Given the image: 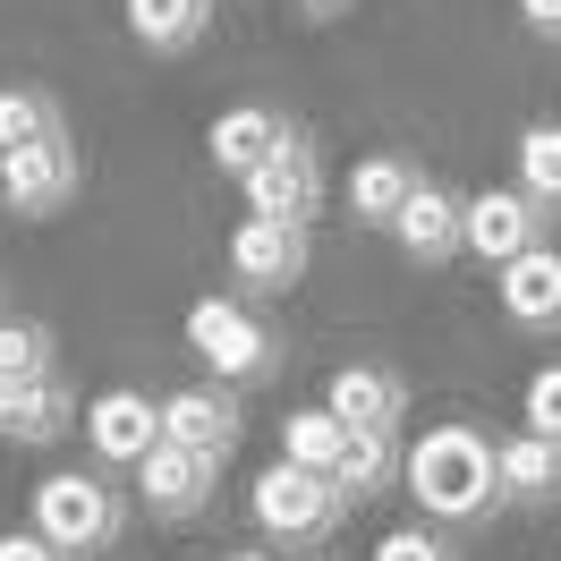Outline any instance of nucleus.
Returning a JSON list of instances; mask_svg holds the SVG:
<instances>
[{"label": "nucleus", "mask_w": 561, "mask_h": 561, "mask_svg": "<svg viewBox=\"0 0 561 561\" xmlns=\"http://www.w3.org/2000/svg\"><path fill=\"white\" fill-rule=\"evenodd\" d=\"M400 485L417 493L425 519L443 527H477L502 511V468H493V434H477V425H425L417 443H409V459H400Z\"/></svg>", "instance_id": "f257e3e1"}, {"label": "nucleus", "mask_w": 561, "mask_h": 561, "mask_svg": "<svg viewBox=\"0 0 561 561\" xmlns=\"http://www.w3.org/2000/svg\"><path fill=\"white\" fill-rule=\"evenodd\" d=\"M26 527L35 536H51L60 553H85L103 561L119 536H128V493L111 485V468H51L35 485V502H26Z\"/></svg>", "instance_id": "f03ea898"}, {"label": "nucleus", "mask_w": 561, "mask_h": 561, "mask_svg": "<svg viewBox=\"0 0 561 561\" xmlns=\"http://www.w3.org/2000/svg\"><path fill=\"white\" fill-rule=\"evenodd\" d=\"M187 350L205 357L221 383H273L280 366H289V341H280L273 323H264V307L255 298H239V289H221V298H196L187 307Z\"/></svg>", "instance_id": "7ed1b4c3"}, {"label": "nucleus", "mask_w": 561, "mask_h": 561, "mask_svg": "<svg viewBox=\"0 0 561 561\" xmlns=\"http://www.w3.org/2000/svg\"><path fill=\"white\" fill-rule=\"evenodd\" d=\"M255 527L273 536V545H289V553H316V545H332V527L350 519V502H341V485L323 477V468H298V459H273L264 477H255Z\"/></svg>", "instance_id": "20e7f679"}, {"label": "nucleus", "mask_w": 561, "mask_h": 561, "mask_svg": "<svg viewBox=\"0 0 561 561\" xmlns=\"http://www.w3.org/2000/svg\"><path fill=\"white\" fill-rule=\"evenodd\" d=\"M221 264H230V289L264 307V298H289V289L307 280L316 239H307V221H264V213H247L239 230H230V247H221Z\"/></svg>", "instance_id": "39448f33"}, {"label": "nucleus", "mask_w": 561, "mask_h": 561, "mask_svg": "<svg viewBox=\"0 0 561 561\" xmlns=\"http://www.w3.org/2000/svg\"><path fill=\"white\" fill-rule=\"evenodd\" d=\"M85 196V153L77 137H43V145H9L0 153V205L26 213V221H51Z\"/></svg>", "instance_id": "423d86ee"}, {"label": "nucleus", "mask_w": 561, "mask_h": 561, "mask_svg": "<svg viewBox=\"0 0 561 561\" xmlns=\"http://www.w3.org/2000/svg\"><path fill=\"white\" fill-rule=\"evenodd\" d=\"M553 239V213L527 196L519 179L511 187H485V196H468V213H459V255H485L493 273L511 264V255H527V247Z\"/></svg>", "instance_id": "0eeeda50"}, {"label": "nucleus", "mask_w": 561, "mask_h": 561, "mask_svg": "<svg viewBox=\"0 0 561 561\" xmlns=\"http://www.w3.org/2000/svg\"><path fill=\"white\" fill-rule=\"evenodd\" d=\"M85 451H94V468H111V477H137V459L162 443V400H145V391H94L85 400Z\"/></svg>", "instance_id": "6e6552de"}, {"label": "nucleus", "mask_w": 561, "mask_h": 561, "mask_svg": "<svg viewBox=\"0 0 561 561\" xmlns=\"http://www.w3.org/2000/svg\"><path fill=\"white\" fill-rule=\"evenodd\" d=\"M239 434H247V409H239V391H230V383H187V391L162 400V443L213 459V468L239 451Z\"/></svg>", "instance_id": "1a4fd4ad"}, {"label": "nucleus", "mask_w": 561, "mask_h": 561, "mask_svg": "<svg viewBox=\"0 0 561 561\" xmlns=\"http://www.w3.org/2000/svg\"><path fill=\"white\" fill-rule=\"evenodd\" d=\"M239 196H247V213H264V221H307V230H316V213H323V153H316V137L280 145L255 179H239Z\"/></svg>", "instance_id": "9d476101"}, {"label": "nucleus", "mask_w": 561, "mask_h": 561, "mask_svg": "<svg viewBox=\"0 0 561 561\" xmlns=\"http://www.w3.org/2000/svg\"><path fill=\"white\" fill-rule=\"evenodd\" d=\"M298 137H307V128H298L289 111H273V103H230L221 119H213L205 153H213V171H221V179H255L280 145H298Z\"/></svg>", "instance_id": "9b49d317"}, {"label": "nucleus", "mask_w": 561, "mask_h": 561, "mask_svg": "<svg viewBox=\"0 0 561 561\" xmlns=\"http://www.w3.org/2000/svg\"><path fill=\"white\" fill-rule=\"evenodd\" d=\"M77 425H85V409H77V391L60 383V375H26V383H9V375H0V443L43 451V443L77 434Z\"/></svg>", "instance_id": "f8f14e48"}, {"label": "nucleus", "mask_w": 561, "mask_h": 561, "mask_svg": "<svg viewBox=\"0 0 561 561\" xmlns=\"http://www.w3.org/2000/svg\"><path fill=\"white\" fill-rule=\"evenodd\" d=\"M493 298H502V316L519 323V332H536V341H553L561 332V247H527V255H511L502 264V280H493Z\"/></svg>", "instance_id": "ddd939ff"}, {"label": "nucleus", "mask_w": 561, "mask_h": 561, "mask_svg": "<svg viewBox=\"0 0 561 561\" xmlns=\"http://www.w3.org/2000/svg\"><path fill=\"white\" fill-rule=\"evenodd\" d=\"M213 459H196V451H179V443H153V451L137 459V493H145V511L153 519H171V527H187L196 511L213 502Z\"/></svg>", "instance_id": "4468645a"}, {"label": "nucleus", "mask_w": 561, "mask_h": 561, "mask_svg": "<svg viewBox=\"0 0 561 561\" xmlns=\"http://www.w3.org/2000/svg\"><path fill=\"white\" fill-rule=\"evenodd\" d=\"M323 409L341 425H391V434H400V417H409V375L383 366V357H350V366L323 383Z\"/></svg>", "instance_id": "2eb2a0df"}, {"label": "nucleus", "mask_w": 561, "mask_h": 561, "mask_svg": "<svg viewBox=\"0 0 561 561\" xmlns=\"http://www.w3.org/2000/svg\"><path fill=\"white\" fill-rule=\"evenodd\" d=\"M459 213H468V196H459V187L417 179V196H409V205H400V221H391L400 255H409V264H425V273H443V264L459 255Z\"/></svg>", "instance_id": "dca6fc26"}, {"label": "nucleus", "mask_w": 561, "mask_h": 561, "mask_svg": "<svg viewBox=\"0 0 561 561\" xmlns=\"http://www.w3.org/2000/svg\"><path fill=\"white\" fill-rule=\"evenodd\" d=\"M493 468H502V511H553L561 502V443L553 434H502L493 443Z\"/></svg>", "instance_id": "f3484780"}, {"label": "nucleus", "mask_w": 561, "mask_h": 561, "mask_svg": "<svg viewBox=\"0 0 561 561\" xmlns=\"http://www.w3.org/2000/svg\"><path fill=\"white\" fill-rule=\"evenodd\" d=\"M400 459H409V443L391 434V425H350V451H341V468H332V485H341V502H383L391 485H400Z\"/></svg>", "instance_id": "a211bd4d"}, {"label": "nucleus", "mask_w": 561, "mask_h": 561, "mask_svg": "<svg viewBox=\"0 0 561 561\" xmlns=\"http://www.w3.org/2000/svg\"><path fill=\"white\" fill-rule=\"evenodd\" d=\"M417 179L425 171L409 162V153H366V162L350 171V221H357V230H391L400 205L417 196Z\"/></svg>", "instance_id": "6ab92c4d"}, {"label": "nucleus", "mask_w": 561, "mask_h": 561, "mask_svg": "<svg viewBox=\"0 0 561 561\" xmlns=\"http://www.w3.org/2000/svg\"><path fill=\"white\" fill-rule=\"evenodd\" d=\"M128 9V35L153 51V60H179V51H196L213 26V0H119Z\"/></svg>", "instance_id": "aec40b11"}, {"label": "nucleus", "mask_w": 561, "mask_h": 561, "mask_svg": "<svg viewBox=\"0 0 561 561\" xmlns=\"http://www.w3.org/2000/svg\"><path fill=\"white\" fill-rule=\"evenodd\" d=\"M43 137H69V111L51 85H0V153L9 145H43Z\"/></svg>", "instance_id": "412c9836"}, {"label": "nucleus", "mask_w": 561, "mask_h": 561, "mask_svg": "<svg viewBox=\"0 0 561 561\" xmlns=\"http://www.w3.org/2000/svg\"><path fill=\"white\" fill-rule=\"evenodd\" d=\"M341 451H350V425L332 417L323 400L280 417V459H298V468H323V477H332V468H341Z\"/></svg>", "instance_id": "4be33fe9"}, {"label": "nucleus", "mask_w": 561, "mask_h": 561, "mask_svg": "<svg viewBox=\"0 0 561 561\" xmlns=\"http://www.w3.org/2000/svg\"><path fill=\"white\" fill-rule=\"evenodd\" d=\"M519 187L545 213H561V119H536L519 137Z\"/></svg>", "instance_id": "5701e85b"}, {"label": "nucleus", "mask_w": 561, "mask_h": 561, "mask_svg": "<svg viewBox=\"0 0 561 561\" xmlns=\"http://www.w3.org/2000/svg\"><path fill=\"white\" fill-rule=\"evenodd\" d=\"M51 323H35V316H0V375L9 383H26V375H60L51 366Z\"/></svg>", "instance_id": "b1692460"}, {"label": "nucleus", "mask_w": 561, "mask_h": 561, "mask_svg": "<svg viewBox=\"0 0 561 561\" xmlns=\"http://www.w3.org/2000/svg\"><path fill=\"white\" fill-rule=\"evenodd\" d=\"M519 417H527V434H553V443H561V357L527 375V400H519Z\"/></svg>", "instance_id": "393cba45"}, {"label": "nucleus", "mask_w": 561, "mask_h": 561, "mask_svg": "<svg viewBox=\"0 0 561 561\" xmlns=\"http://www.w3.org/2000/svg\"><path fill=\"white\" fill-rule=\"evenodd\" d=\"M375 561H459V553H451V536H434V527H391L375 545Z\"/></svg>", "instance_id": "a878e982"}, {"label": "nucleus", "mask_w": 561, "mask_h": 561, "mask_svg": "<svg viewBox=\"0 0 561 561\" xmlns=\"http://www.w3.org/2000/svg\"><path fill=\"white\" fill-rule=\"evenodd\" d=\"M0 561H69V553H60L51 536H35V527H9V536H0Z\"/></svg>", "instance_id": "bb28decb"}, {"label": "nucleus", "mask_w": 561, "mask_h": 561, "mask_svg": "<svg viewBox=\"0 0 561 561\" xmlns=\"http://www.w3.org/2000/svg\"><path fill=\"white\" fill-rule=\"evenodd\" d=\"M519 26L545 35V43H561V0H519Z\"/></svg>", "instance_id": "cd10ccee"}, {"label": "nucleus", "mask_w": 561, "mask_h": 561, "mask_svg": "<svg viewBox=\"0 0 561 561\" xmlns=\"http://www.w3.org/2000/svg\"><path fill=\"white\" fill-rule=\"evenodd\" d=\"M298 9H307V18H316V26H332V18H341V9H350V0H298Z\"/></svg>", "instance_id": "c85d7f7f"}, {"label": "nucleus", "mask_w": 561, "mask_h": 561, "mask_svg": "<svg viewBox=\"0 0 561 561\" xmlns=\"http://www.w3.org/2000/svg\"><path fill=\"white\" fill-rule=\"evenodd\" d=\"M230 561H273V553H230Z\"/></svg>", "instance_id": "c756f323"}, {"label": "nucleus", "mask_w": 561, "mask_h": 561, "mask_svg": "<svg viewBox=\"0 0 561 561\" xmlns=\"http://www.w3.org/2000/svg\"><path fill=\"white\" fill-rule=\"evenodd\" d=\"M298 561H332V553H298Z\"/></svg>", "instance_id": "7c9ffc66"}, {"label": "nucleus", "mask_w": 561, "mask_h": 561, "mask_svg": "<svg viewBox=\"0 0 561 561\" xmlns=\"http://www.w3.org/2000/svg\"><path fill=\"white\" fill-rule=\"evenodd\" d=\"M196 561H213V553H196Z\"/></svg>", "instance_id": "2f4dec72"}, {"label": "nucleus", "mask_w": 561, "mask_h": 561, "mask_svg": "<svg viewBox=\"0 0 561 561\" xmlns=\"http://www.w3.org/2000/svg\"><path fill=\"white\" fill-rule=\"evenodd\" d=\"M103 561H119V553H103Z\"/></svg>", "instance_id": "473e14b6"}]
</instances>
